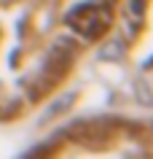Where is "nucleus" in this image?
<instances>
[{
	"instance_id": "f257e3e1",
	"label": "nucleus",
	"mask_w": 153,
	"mask_h": 159,
	"mask_svg": "<svg viewBox=\"0 0 153 159\" xmlns=\"http://www.w3.org/2000/svg\"><path fill=\"white\" fill-rule=\"evenodd\" d=\"M70 25L75 27L81 35H86V38H97V35H102L108 30L110 14H108V8H102V6H78L70 14Z\"/></svg>"
},
{
	"instance_id": "f03ea898",
	"label": "nucleus",
	"mask_w": 153,
	"mask_h": 159,
	"mask_svg": "<svg viewBox=\"0 0 153 159\" xmlns=\"http://www.w3.org/2000/svg\"><path fill=\"white\" fill-rule=\"evenodd\" d=\"M67 105H73V94H65V97H62L59 102H54V105L49 108V116H59V113H62V108H67Z\"/></svg>"
}]
</instances>
